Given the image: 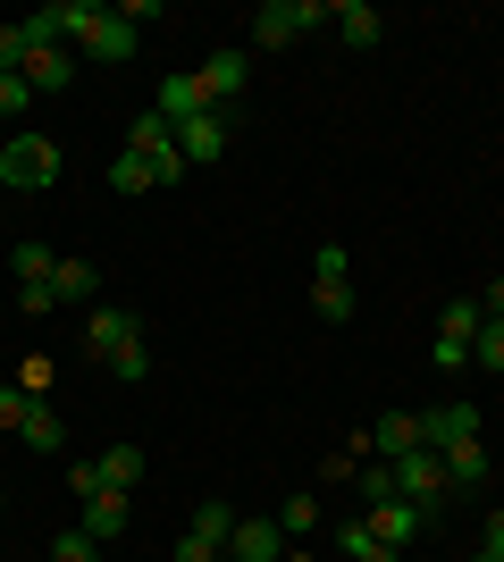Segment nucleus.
Wrapping results in <instances>:
<instances>
[{
    "mask_svg": "<svg viewBox=\"0 0 504 562\" xmlns=\"http://www.w3.org/2000/svg\"><path fill=\"white\" fill-rule=\"evenodd\" d=\"M25 68V25H0V76Z\"/></svg>",
    "mask_w": 504,
    "mask_h": 562,
    "instance_id": "nucleus-32",
    "label": "nucleus"
},
{
    "mask_svg": "<svg viewBox=\"0 0 504 562\" xmlns=\"http://www.w3.org/2000/svg\"><path fill=\"white\" fill-rule=\"evenodd\" d=\"M25 85H34V93H59V85H68V76H76V59H68V50H59V43H51V50H25Z\"/></svg>",
    "mask_w": 504,
    "mask_h": 562,
    "instance_id": "nucleus-17",
    "label": "nucleus"
},
{
    "mask_svg": "<svg viewBox=\"0 0 504 562\" xmlns=\"http://www.w3.org/2000/svg\"><path fill=\"white\" fill-rule=\"evenodd\" d=\"M370 446H379V462H404V453H421V412H387V420L370 428Z\"/></svg>",
    "mask_w": 504,
    "mask_h": 562,
    "instance_id": "nucleus-14",
    "label": "nucleus"
},
{
    "mask_svg": "<svg viewBox=\"0 0 504 562\" xmlns=\"http://www.w3.org/2000/svg\"><path fill=\"white\" fill-rule=\"evenodd\" d=\"M354 562H395V546H370V554H354Z\"/></svg>",
    "mask_w": 504,
    "mask_h": 562,
    "instance_id": "nucleus-39",
    "label": "nucleus"
},
{
    "mask_svg": "<svg viewBox=\"0 0 504 562\" xmlns=\"http://www.w3.org/2000/svg\"><path fill=\"white\" fill-rule=\"evenodd\" d=\"M361 495H370V504H387V495H395V470L370 462V470H361Z\"/></svg>",
    "mask_w": 504,
    "mask_h": 562,
    "instance_id": "nucleus-35",
    "label": "nucleus"
},
{
    "mask_svg": "<svg viewBox=\"0 0 504 562\" xmlns=\"http://www.w3.org/2000/svg\"><path fill=\"white\" fill-rule=\"evenodd\" d=\"M462 437H480V403H437V412H421V446L429 453H446V446H462Z\"/></svg>",
    "mask_w": 504,
    "mask_h": 562,
    "instance_id": "nucleus-5",
    "label": "nucleus"
},
{
    "mask_svg": "<svg viewBox=\"0 0 504 562\" xmlns=\"http://www.w3.org/2000/svg\"><path fill=\"white\" fill-rule=\"evenodd\" d=\"M437 462H446V495H471V487H488V446H480V437L446 446Z\"/></svg>",
    "mask_w": 504,
    "mask_h": 562,
    "instance_id": "nucleus-10",
    "label": "nucleus"
},
{
    "mask_svg": "<svg viewBox=\"0 0 504 562\" xmlns=\"http://www.w3.org/2000/svg\"><path fill=\"white\" fill-rule=\"evenodd\" d=\"M471 370H504V328H480V336H471Z\"/></svg>",
    "mask_w": 504,
    "mask_h": 562,
    "instance_id": "nucleus-29",
    "label": "nucleus"
},
{
    "mask_svg": "<svg viewBox=\"0 0 504 562\" xmlns=\"http://www.w3.org/2000/svg\"><path fill=\"white\" fill-rule=\"evenodd\" d=\"M152 110H160L168 126H186V117H202V110H211V93H202V76H168L160 93H152Z\"/></svg>",
    "mask_w": 504,
    "mask_h": 562,
    "instance_id": "nucleus-12",
    "label": "nucleus"
},
{
    "mask_svg": "<svg viewBox=\"0 0 504 562\" xmlns=\"http://www.w3.org/2000/svg\"><path fill=\"white\" fill-rule=\"evenodd\" d=\"M9 269H18V285H51V278H59V260H51V244H34V235H25L18 252H9Z\"/></svg>",
    "mask_w": 504,
    "mask_h": 562,
    "instance_id": "nucleus-20",
    "label": "nucleus"
},
{
    "mask_svg": "<svg viewBox=\"0 0 504 562\" xmlns=\"http://www.w3.org/2000/svg\"><path fill=\"white\" fill-rule=\"evenodd\" d=\"M480 328H488V311H480V303H446V319H437V336H462V345H471Z\"/></svg>",
    "mask_w": 504,
    "mask_h": 562,
    "instance_id": "nucleus-24",
    "label": "nucleus"
},
{
    "mask_svg": "<svg viewBox=\"0 0 504 562\" xmlns=\"http://www.w3.org/2000/svg\"><path fill=\"white\" fill-rule=\"evenodd\" d=\"M18 437H25V453H59V437H68V428L51 420V403H25V420H18Z\"/></svg>",
    "mask_w": 504,
    "mask_h": 562,
    "instance_id": "nucleus-19",
    "label": "nucleus"
},
{
    "mask_svg": "<svg viewBox=\"0 0 504 562\" xmlns=\"http://www.w3.org/2000/svg\"><path fill=\"white\" fill-rule=\"evenodd\" d=\"M126 151H135V160H160V151H177V126H168L160 110H135V126H126Z\"/></svg>",
    "mask_w": 504,
    "mask_h": 562,
    "instance_id": "nucleus-15",
    "label": "nucleus"
},
{
    "mask_svg": "<svg viewBox=\"0 0 504 562\" xmlns=\"http://www.w3.org/2000/svg\"><path fill=\"white\" fill-rule=\"evenodd\" d=\"M51 193L59 186V143L51 135H9L0 143V193Z\"/></svg>",
    "mask_w": 504,
    "mask_h": 562,
    "instance_id": "nucleus-2",
    "label": "nucleus"
},
{
    "mask_svg": "<svg viewBox=\"0 0 504 562\" xmlns=\"http://www.w3.org/2000/svg\"><path fill=\"white\" fill-rule=\"evenodd\" d=\"M135 43H144V34L126 25V9H101V25L85 34V50H93V59H110V68H126V59H135Z\"/></svg>",
    "mask_w": 504,
    "mask_h": 562,
    "instance_id": "nucleus-9",
    "label": "nucleus"
},
{
    "mask_svg": "<svg viewBox=\"0 0 504 562\" xmlns=\"http://www.w3.org/2000/svg\"><path fill=\"white\" fill-rule=\"evenodd\" d=\"M303 25H328V9H320V0H261V9H253V43L287 50Z\"/></svg>",
    "mask_w": 504,
    "mask_h": 562,
    "instance_id": "nucleus-3",
    "label": "nucleus"
},
{
    "mask_svg": "<svg viewBox=\"0 0 504 562\" xmlns=\"http://www.w3.org/2000/svg\"><path fill=\"white\" fill-rule=\"evenodd\" d=\"M429 361H437V370H471V345H462V336H437Z\"/></svg>",
    "mask_w": 504,
    "mask_h": 562,
    "instance_id": "nucleus-34",
    "label": "nucleus"
},
{
    "mask_svg": "<svg viewBox=\"0 0 504 562\" xmlns=\"http://www.w3.org/2000/svg\"><path fill=\"white\" fill-rule=\"evenodd\" d=\"M110 193H152V160H135V151L110 160Z\"/></svg>",
    "mask_w": 504,
    "mask_h": 562,
    "instance_id": "nucleus-25",
    "label": "nucleus"
},
{
    "mask_svg": "<svg viewBox=\"0 0 504 562\" xmlns=\"http://www.w3.org/2000/svg\"><path fill=\"white\" fill-rule=\"evenodd\" d=\"M227 135H236V117H227V110H202V117H186V126H177V151H186V168L219 160V151H227Z\"/></svg>",
    "mask_w": 504,
    "mask_h": 562,
    "instance_id": "nucleus-6",
    "label": "nucleus"
},
{
    "mask_svg": "<svg viewBox=\"0 0 504 562\" xmlns=\"http://www.w3.org/2000/svg\"><path fill=\"white\" fill-rule=\"evenodd\" d=\"M18 386L34 403H51V352H25V361H18Z\"/></svg>",
    "mask_w": 504,
    "mask_h": 562,
    "instance_id": "nucleus-27",
    "label": "nucleus"
},
{
    "mask_svg": "<svg viewBox=\"0 0 504 562\" xmlns=\"http://www.w3.org/2000/svg\"><path fill=\"white\" fill-rule=\"evenodd\" d=\"M480 311H488V328H504V278H496V285L480 294Z\"/></svg>",
    "mask_w": 504,
    "mask_h": 562,
    "instance_id": "nucleus-37",
    "label": "nucleus"
},
{
    "mask_svg": "<svg viewBox=\"0 0 504 562\" xmlns=\"http://www.w3.org/2000/svg\"><path fill=\"white\" fill-rule=\"evenodd\" d=\"M471 562H496V554H471Z\"/></svg>",
    "mask_w": 504,
    "mask_h": 562,
    "instance_id": "nucleus-40",
    "label": "nucleus"
},
{
    "mask_svg": "<svg viewBox=\"0 0 504 562\" xmlns=\"http://www.w3.org/2000/svg\"><path fill=\"white\" fill-rule=\"evenodd\" d=\"M85 345H93V361H110L126 386H135V378H152L144 319H135V311H93V319H85Z\"/></svg>",
    "mask_w": 504,
    "mask_h": 562,
    "instance_id": "nucleus-1",
    "label": "nucleus"
},
{
    "mask_svg": "<svg viewBox=\"0 0 504 562\" xmlns=\"http://www.w3.org/2000/svg\"><path fill=\"white\" fill-rule=\"evenodd\" d=\"M387 470H395V495H404V504H421V513H446V462H437L429 446L404 453V462H387Z\"/></svg>",
    "mask_w": 504,
    "mask_h": 562,
    "instance_id": "nucleus-4",
    "label": "nucleus"
},
{
    "mask_svg": "<svg viewBox=\"0 0 504 562\" xmlns=\"http://www.w3.org/2000/svg\"><path fill=\"white\" fill-rule=\"evenodd\" d=\"M76 529H85L93 546H119V538H126V495H110V487L85 495V520H76Z\"/></svg>",
    "mask_w": 504,
    "mask_h": 562,
    "instance_id": "nucleus-11",
    "label": "nucleus"
},
{
    "mask_svg": "<svg viewBox=\"0 0 504 562\" xmlns=\"http://www.w3.org/2000/svg\"><path fill=\"white\" fill-rule=\"evenodd\" d=\"M312 285H345V244H320V269H312Z\"/></svg>",
    "mask_w": 504,
    "mask_h": 562,
    "instance_id": "nucleus-33",
    "label": "nucleus"
},
{
    "mask_svg": "<svg viewBox=\"0 0 504 562\" xmlns=\"http://www.w3.org/2000/svg\"><path fill=\"white\" fill-rule=\"evenodd\" d=\"M227 529H236V513H227L219 495H202V504H193V538H211V546H219V562H227Z\"/></svg>",
    "mask_w": 504,
    "mask_h": 562,
    "instance_id": "nucleus-22",
    "label": "nucleus"
},
{
    "mask_svg": "<svg viewBox=\"0 0 504 562\" xmlns=\"http://www.w3.org/2000/svg\"><path fill=\"white\" fill-rule=\"evenodd\" d=\"M244 76H253V59H244V50H211V68H202V93H211V110H227V101L244 93Z\"/></svg>",
    "mask_w": 504,
    "mask_h": 562,
    "instance_id": "nucleus-13",
    "label": "nucleus"
},
{
    "mask_svg": "<svg viewBox=\"0 0 504 562\" xmlns=\"http://www.w3.org/2000/svg\"><path fill=\"white\" fill-rule=\"evenodd\" d=\"M25 101H34V85H25V76H0V126H9Z\"/></svg>",
    "mask_w": 504,
    "mask_h": 562,
    "instance_id": "nucleus-30",
    "label": "nucleus"
},
{
    "mask_svg": "<svg viewBox=\"0 0 504 562\" xmlns=\"http://www.w3.org/2000/svg\"><path fill=\"white\" fill-rule=\"evenodd\" d=\"M269 520H278L287 538H303V529H312V520H320V495H287V504H278V513H269Z\"/></svg>",
    "mask_w": 504,
    "mask_h": 562,
    "instance_id": "nucleus-23",
    "label": "nucleus"
},
{
    "mask_svg": "<svg viewBox=\"0 0 504 562\" xmlns=\"http://www.w3.org/2000/svg\"><path fill=\"white\" fill-rule=\"evenodd\" d=\"M51 562H101V546L85 538V529H59V538H51Z\"/></svg>",
    "mask_w": 504,
    "mask_h": 562,
    "instance_id": "nucleus-28",
    "label": "nucleus"
},
{
    "mask_svg": "<svg viewBox=\"0 0 504 562\" xmlns=\"http://www.w3.org/2000/svg\"><path fill=\"white\" fill-rule=\"evenodd\" d=\"M361 520H370V538H379V546H412L437 513H421V504H404V495H387V504H370Z\"/></svg>",
    "mask_w": 504,
    "mask_h": 562,
    "instance_id": "nucleus-7",
    "label": "nucleus"
},
{
    "mask_svg": "<svg viewBox=\"0 0 504 562\" xmlns=\"http://www.w3.org/2000/svg\"><path fill=\"white\" fill-rule=\"evenodd\" d=\"M177 562H219V546H211V538H193V529H186V538H177Z\"/></svg>",
    "mask_w": 504,
    "mask_h": 562,
    "instance_id": "nucleus-36",
    "label": "nucleus"
},
{
    "mask_svg": "<svg viewBox=\"0 0 504 562\" xmlns=\"http://www.w3.org/2000/svg\"><path fill=\"white\" fill-rule=\"evenodd\" d=\"M227 562H287V529H278V520H236V529H227Z\"/></svg>",
    "mask_w": 504,
    "mask_h": 562,
    "instance_id": "nucleus-8",
    "label": "nucleus"
},
{
    "mask_svg": "<svg viewBox=\"0 0 504 562\" xmlns=\"http://www.w3.org/2000/svg\"><path fill=\"white\" fill-rule=\"evenodd\" d=\"M480 554H496V562H504V513H488V546H480Z\"/></svg>",
    "mask_w": 504,
    "mask_h": 562,
    "instance_id": "nucleus-38",
    "label": "nucleus"
},
{
    "mask_svg": "<svg viewBox=\"0 0 504 562\" xmlns=\"http://www.w3.org/2000/svg\"><path fill=\"white\" fill-rule=\"evenodd\" d=\"M312 303H320L328 328H345V319H354V285H312Z\"/></svg>",
    "mask_w": 504,
    "mask_h": 562,
    "instance_id": "nucleus-26",
    "label": "nucleus"
},
{
    "mask_svg": "<svg viewBox=\"0 0 504 562\" xmlns=\"http://www.w3.org/2000/svg\"><path fill=\"white\" fill-rule=\"evenodd\" d=\"M93 470H101V487H110V495H126L135 479H144V446H110V453H93Z\"/></svg>",
    "mask_w": 504,
    "mask_h": 562,
    "instance_id": "nucleus-18",
    "label": "nucleus"
},
{
    "mask_svg": "<svg viewBox=\"0 0 504 562\" xmlns=\"http://www.w3.org/2000/svg\"><path fill=\"white\" fill-rule=\"evenodd\" d=\"M328 25H336V34H345L354 50H370V43H379V9H370V0H336V9H328Z\"/></svg>",
    "mask_w": 504,
    "mask_h": 562,
    "instance_id": "nucleus-16",
    "label": "nucleus"
},
{
    "mask_svg": "<svg viewBox=\"0 0 504 562\" xmlns=\"http://www.w3.org/2000/svg\"><path fill=\"white\" fill-rule=\"evenodd\" d=\"M51 294H59V303H85V294H101V269H93V260H59Z\"/></svg>",
    "mask_w": 504,
    "mask_h": 562,
    "instance_id": "nucleus-21",
    "label": "nucleus"
},
{
    "mask_svg": "<svg viewBox=\"0 0 504 562\" xmlns=\"http://www.w3.org/2000/svg\"><path fill=\"white\" fill-rule=\"evenodd\" d=\"M25 403H34V395H25L18 378H0V428H18V420H25Z\"/></svg>",
    "mask_w": 504,
    "mask_h": 562,
    "instance_id": "nucleus-31",
    "label": "nucleus"
}]
</instances>
